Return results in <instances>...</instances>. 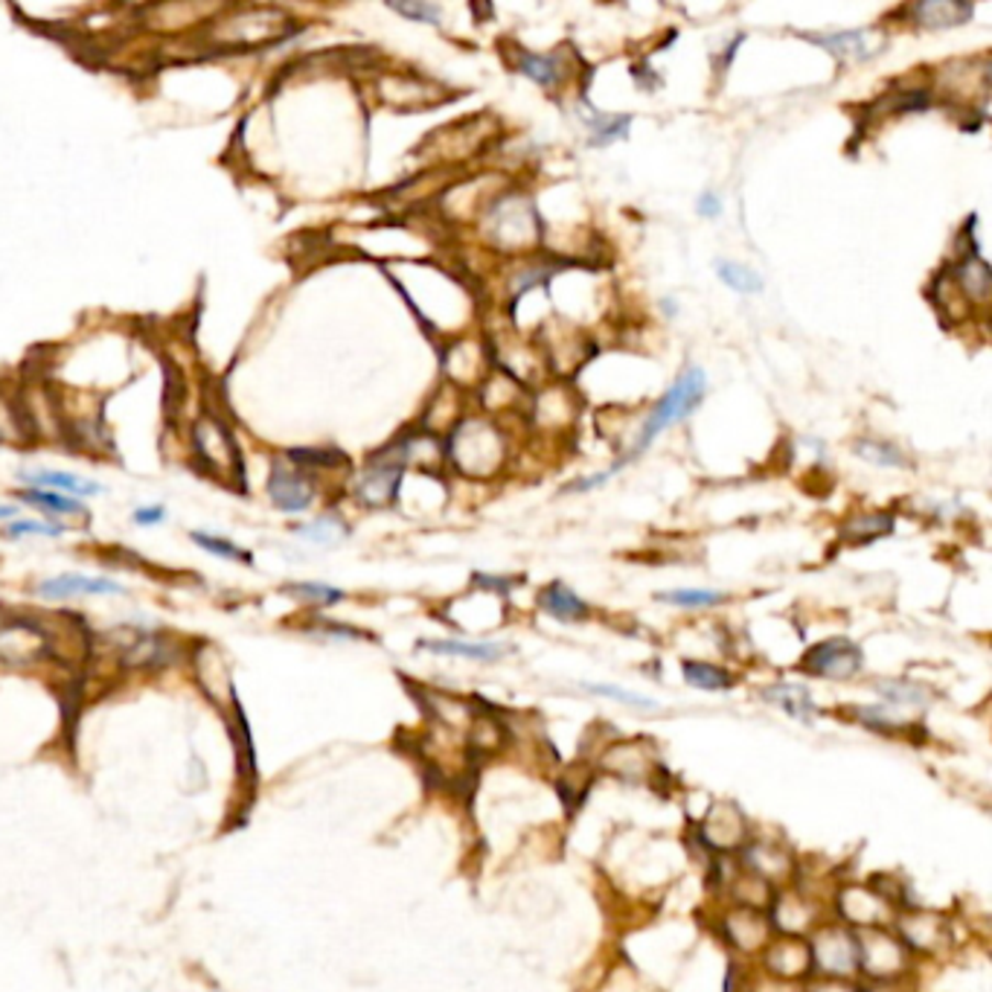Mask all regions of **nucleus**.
Returning a JSON list of instances; mask_svg holds the SVG:
<instances>
[{
    "label": "nucleus",
    "mask_w": 992,
    "mask_h": 992,
    "mask_svg": "<svg viewBox=\"0 0 992 992\" xmlns=\"http://www.w3.org/2000/svg\"><path fill=\"white\" fill-rule=\"evenodd\" d=\"M812 967L830 976H847L859 967V951H856V934L844 928H824L815 940L809 943Z\"/></svg>",
    "instance_id": "obj_8"
},
{
    "label": "nucleus",
    "mask_w": 992,
    "mask_h": 992,
    "mask_svg": "<svg viewBox=\"0 0 992 992\" xmlns=\"http://www.w3.org/2000/svg\"><path fill=\"white\" fill-rule=\"evenodd\" d=\"M18 516V507L12 504H0V518H15Z\"/></svg>",
    "instance_id": "obj_45"
},
{
    "label": "nucleus",
    "mask_w": 992,
    "mask_h": 992,
    "mask_svg": "<svg viewBox=\"0 0 992 992\" xmlns=\"http://www.w3.org/2000/svg\"><path fill=\"white\" fill-rule=\"evenodd\" d=\"M684 678L699 687V690H717L725 692L734 687V676L728 669L717 667V664H704V661H684Z\"/></svg>",
    "instance_id": "obj_26"
},
{
    "label": "nucleus",
    "mask_w": 992,
    "mask_h": 992,
    "mask_svg": "<svg viewBox=\"0 0 992 992\" xmlns=\"http://www.w3.org/2000/svg\"><path fill=\"white\" fill-rule=\"evenodd\" d=\"M766 967L775 972V976L784 978H798L803 976L809 967H812V955H809V943L803 940H777L766 955Z\"/></svg>",
    "instance_id": "obj_17"
},
{
    "label": "nucleus",
    "mask_w": 992,
    "mask_h": 992,
    "mask_svg": "<svg viewBox=\"0 0 992 992\" xmlns=\"http://www.w3.org/2000/svg\"><path fill=\"white\" fill-rule=\"evenodd\" d=\"M911 15H914V24L923 30H946V26L967 24L972 18V7L958 3V0H928V3H917L911 9Z\"/></svg>",
    "instance_id": "obj_15"
},
{
    "label": "nucleus",
    "mask_w": 992,
    "mask_h": 992,
    "mask_svg": "<svg viewBox=\"0 0 992 992\" xmlns=\"http://www.w3.org/2000/svg\"><path fill=\"white\" fill-rule=\"evenodd\" d=\"M449 458L454 469L469 477L495 475L507 458V440L493 419H460L449 440Z\"/></svg>",
    "instance_id": "obj_2"
},
{
    "label": "nucleus",
    "mask_w": 992,
    "mask_h": 992,
    "mask_svg": "<svg viewBox=\"0 0 992 992\" xmlns=\"http://www.w3.org/2000/svg\"><path fill=\"white\" fill-rule=\"evenodd\" d=\"M266 493L271 504L283 512H306L317 498L315 481L301 469H294L292 463H280V460L271 466Z\"/></svg>",
    "instance_id": "obj_5"
},
{
    "label": "nucleus",
    "mask_w": 992,
    "mask_h": 992,
    "mask_svg": "<svg viewBox=\"0 0 992 992\" xmlns=\"http://www.w3.org/2000/svg\"><path fill=\"white\" fill-rule=\"evenodd\" d=\"M728 928H731V940L740 949H759L766 943V920L759 917L757 911L745 909L734 917H728Z\"/></svg>",
    "instance_id": "obj_24"
},
{
    "label": "nucleus",
    "mask_w": 992,
    "mask_h": 992,
    "mask_svg": "<svg viewBox=\"0 0 992 992\" xmlns=\"http://www.w3.org/2000/svg\"><path fill=\"white\" fill-rule=\"evenodd\" d=\"M745 859L759 879H777L786 870L784 850H775V847H751Z\"/></svg>",
    "instance_id": "obj_35"
},
{
    "label": "nucleus",
    "mask_w": 992,
    "mask_h": 992,
    "mask_svg": "<svg viewBox=\"0 0 992 992\" xmlns=\"http://www.w3.org/2000/svg\"><path fill=\"white\" fill-rule=\"evenodd\" d=\"M539 606H542L548 615H553L556 620H565V623L588 618V606H585V602L562 583L548 585V588L542 591V597H539Z\"/></svg>",
    "instance_id": "obj_19"
},
{
    "label": "nucleus",
    "mask_w": 992,
    "mask_h": 992,
    "mask_svg": "<svg viewBox=\"0 0 992 992\" xmlns=\"http://www.w3.org/2000/svg\"><path fill=\"white\" fill-rule=\"evenodd\" d=\"M35 594L44 600H74V597H111L125 594V588L114 579L88 574H59L50 579H42L35 585Z\"/></svg>",
    "instance_id": "obj_10"
},
{
    "label": "nucleus",
    "mask_w": 992,
    "mask_h": 992,
    "mask_svg": "<svg viewBox=\"0 0 992 992\" xmlns=\"http://www.w3.org/2000/svg\"><path fill=\"white\" fill-rule=\"evenodd\" d=\"M704 387H708L704 370H699V368L684 370V373L678 375V382L673 384V387L661 396L658 405L650 410V417L643 419L641 435L634 437L632 449L625 451L623 458H620L611 469H606V472H600V475L585 477V481H576V484H571L567 489H571V493H588V489H597L600 484H606L611 475H618L620 469H623L629 460H634L638 454H643V451L650 449L652 440H655L661 431H667L669 426H676L678 419L687 417L690 410L699 408V402L704 399Z\"/></svg>",
    "instance_id": "obj_1"
},
{
    "label": "nucleus",
    "mask_w": 992,
    "mask_h": 992,
    "mask_svg": "<svg viewBox=\"0 0 992 992\" xmlns=\"http://www.w3.org/2000/svg\"><path fill=\"white\" fill-rule=\"evenodd\" d=\"M192 451H195L199 463H204L216 475L234 469V460L239 463V451H236L234 437H230V431H227L225 422L218 417L195 419V426H192Z\"/></svg>",
    "instance_id": "obj_4"
},
{
    "label": "nucleus",
    "mask_w": 992,
    "mask_h": 992,
    "mask_svg": "<svg viewBox=\"0 0 992 992\" xmlns=\"http://www.w3.org/2000/svg\"><path fill=\"white\" fill-rule=\"evenodd\" d=\"M393 12L410 18V21H422V24H440V7L435 3H419V0H410V3H391Z\"/></svg>",
    "instance_id": "obj_39"
},
{
    "label": "nucleus",
    "mask_w": 992,
    "mask_h": 992,
    "mask_svg": "<svg viewBox=\"0 0 992 992\" xmlns=\"http://www.w3.org/2000/svg\"><path fill=\"white\" fill-rule=\"evenodd\" d=\"M902 940H893L882 932H859L856 934V951H859V967L873 978H897L905 967V951Z\"/></svg>",
    "instance_id": "obj_9"
},
{
    "label": "nucleus",
    "mask_w": 992,
    "mask_h": 992,
    "mask_svg": "<svg viewBox=\"0 0 992 992\" xmlns=\"http://www.w3.org/2000/svg\"><path fill=\"white\" fill-rule=\"evenodd\" d=\"M294 533L301 536L303 542L320 544V548H335V544H341L350 536V527L343 525L338 516H332V512H324V516L312 518L306 525L294 527Z\"/></svg>",
    "instance_id": "obj_20"
},
{
    "label": "nucleus",
    "mask_w": 992,
    "mask_h": 992,
    "mask_svg": "<svg viewBox=\"0 0 992 992\" xmlns=\"http://www.w3.org/2000/svg\"><path fill=\"white\" fill-rule=\"evenodd\" d=\"M285 458L292 463L294 469H341L347 466L350 460L343 454L341 449H332V446H312V449H289L285 451Z\"/></svg>",
    "instance_id": "obj_25"
},
{
    "label": "nucleus",
    "mask_w": 992,
    "mask_h": 992,
    "mask_svg": "<svg viewBox=\"0 0 992 992\" xmlns=\"http://www.w3.org/2000/svg\"><path fill=\"white\" fill-rule=\"evenodd\" d=\"M812 42L821 44L838 59H868L870 44L865 42V30H847V33H830V35H809Z\"/></svg>",
    "instance_id": "obj_23"
},
{
    "label": "nucleus",
    "mask_w": 992,
    "mask_h": 992,
    "mask_svg": "<svg viewBox=\"0 0 992 992\" xmlns=\"http://www.w3.org/2000/svg\"><path fill=\"white\" fill-rule=\"evenodd\" d=\"M422 650H431L437 655H458L469 661H498L507 655V646L500 643H469V641H422Z\"/></svg>",
    "instance_id": "obj_21"
},
{
    "label": "nucleus",
    "mask_w": 992,
    "mask_h": 992,
    "mask_svg": "<svg viewBox=\"0 0 992 992\" xmlns=\"http://www.w3.org/2000/svg\"><path fill=\"white\" fill-rule=\"evenodd\" d=\"M585 690L597 692V696H606V699L623 701V704H632V708H658V701L650 699V696H641V692L623 690V687H615V684H585Z\"/></svg>",
    "instance_id": "obj_37"
},
{
    "label": "nucleus",
    "mask_w": 992,
    "mask_h": 992,
    "mask_svg": "<svg viewBox=\"0 0 992 992\" xmlns=\"http://www.w3.org/2000/svg\"><path fill=\"white\" fill-rule=\"evenodd\" d=\"M117 652L120 661L125 667L137 669H151V667H167L169 661L176 658V646L167 638L160 634L143 632V629H120L117 634Z\"/></svg>",
    "instance_id": "obj_6"
},
{
    "label": "nucleus",
    "mask_w": 992,
    "mask_h": 992,
    "mask_svg": "<svg viewBox=\"0 0 992 992\" xmlns=\"http://www.w3.org/2000/svg\"><path fill=\"white\" fill-rule=\"evenodd\" d=\"M493 222V236H498L500 248H512V239L518 245H527L530 239V222H533V210L521 195H509L500 199V207H493L486 213Z\"/></svg>",
    "instance_id": "obj_11"
},
{
    "label": "nucleus",
    "mask_w": 992,
    "mask_h": 992,
    "mask_svg": "<svg viewBox=\"0 0 992 992\" xmlns=\"http://www.w3.org/2000/svg\"><path fill=\"white\" fill-rule=\"evenodd\" d=\"M809 992H856L847 984H835V981H824V984H812Z\"/></svg>",
    "instance_id": "obj_44"
},
{
    "label": "nucleus",
    "mask_w": 992,
    "mask_h": 992,
    "mask_svg": "<svg viewBox=\"0 0 992 992\" xmlns=\"http://www.w3.org/2000/svg\"><path fill=\"white\" fill-rule=\"evenodd\" d=\"M902 940L911 943L914 949H934L943 940V920L932 914H914L900 920Z\"/></svg>",
    "instance_id": "obj_22"
},
{
    "label": "nucleus",
    "mask_w": 992,
    "mask_h": 992,
    "mask_svg": "<svg viewBox=\"0 0 992 992\" xmlns=\"http://www.w3.org/2000/svg\"><path fill=\"white\" fill-rule=\"evenodd\" d=\"M30 489H50V493L67 495V498H91L102 493V484L91 477L74 475V472H50V469H30V472H18Z\"/></svg>",
    "instance_id": "obj_12"
},
{
    "label": "nucleus",
    "mask_w": 992,
    "mask_h": 992,
    "mask_svg": "<svg viewBox=\"0 0 992 992\" xmlns=\"http://www.w3.org/2000/svg\"><path fill=\"white\" fill-rule=\"evenodd\" d=\"M190 539L199 544L204 553H213L218 559H227V562H243V565H253V556L250 551L239 548L236 542L225 539V536H216V533H201V530H192Z\"/></svg>",
    "instance_id": "obj_30"
},
{
    "label": "nucleus",
    "mask_w": 992,
    "mask_h": 992,
    "mask_svg": "<svg viewBox=\"0 0 992 992\" xmlns=\"http://www.w3.org/2000/svg\"><path fill=\"white\" fill-rule=\"evenodd\" d=\"M132 521L137 527H155L160 521H167V509L164 507H137L134 509Z\"/></svg>",
    "instance_id": "obj_41"
},
{
    "label": "nucleus",
    "mask_w": 992,
    "mask_h": 992,
    "mask_svg": "<svg viewBox=\"0 0 992 992\" xmlns=\"http://www.w3.org/2000/svg\"><path fill=\"white\" fill-rule=\"evenodd\" d=\"M853 451L859 454L861 460H868L873 466H884V469H900V466H909V460L902 454L897 446L891 442H876V440H859L853 446Z\"/></svg>",
    "instance_id": "obj_32"
},
{
    "label": "nucleus",
    "mask_w": 992,
    "mask_h": 992,
    "mask_svg": "<svg viewBox=\"0 0 992 992\" xmlns=\"http://www.w3.org/2000/svg\"><path fill=\"white\" fill-rule=\"evenodd\" d=\"M65 533V527L56 525V521H33V518H18L12 525H7L3 536L9 542H18V539H26V536H42V539H59Z\"/></svg>",
    "instance_id": "obj_36"
},
{
    "label": "nucleus",
    "mask_w": 992,
    "mask_h": 992,
    "mask_svg": "<svg viewBox=\"0 0 992 992\" xmlns=\"http://www.w3.org/2000/svg\"><path fill=\"white\" fill-rule=\"evenodd\" d=\"M838 909H842V914L853 926H882L891 917V905L879 893L865 891V888L844 891L842 900H838Z\"/></svg>",
    "instance_id": "obj_13"
},
{
    "label": "nucleus",
    "mask_w": 992,
    "mask_h": 992,
    "mask_svg": "<svg viewBox=\"0 0 992 992\" xmlns=\"http://www.w3.org/2000/svg\"><path fill=\"white\" fill-rule=\"evenodd\" d=\"M803 669L821 678H853L861 669V650L844 638H833L803 655Z\"/></svg>",
    "instance_id": "obj_7"
},
{
    "label": "nucleus",
    "mask_w": 992,
    "mask_h": 992,
    "mask_svg": "<svg viewBox=\"0 0 992 992\" xmlns=\"http://www.w3.org/2000/svg\"><path fill=\"white\" fill-rule=\"evenodd\" d=\"M594 117L597 120H588V123L594 125V143H600V146L625 137V134H629V125H632V117H625V114L623 117H602V114H594Z\"/></svg>",
    "instance_id": "obj_38"
},
{
    "label": "nucleus",
    "mask_w": 992,
    "mask_h": 992,
    "mask_svg": "<svg viewBox=\"0 0 992 992\" xmlns=\"http://www.w3.org/2000/svg\"><path fill=\"white\" fill-rule=\"evenodd\" d=\"M696 207H699V216H704V218H717L719 213H722V201H719L717 195H713V192H704V195H701L699 204H696Z\"/></svg>",
    "instance_id": "obj_42"
},
{
    "label": "nucleus",
    "mask_w": 992,
    "mask_h": 992,
    "mask_svg": "<svg viewBox=\"0 0 992 992\" xmlns=\"http://www.w3.org/2000/svg\"><path fill=\"white\" fill-rule=\"evenodd\" d=\"M658 600L669 602V606H681V609H708V606H719L725 600V594L704 591V588H678V591L658 594Z\"/></svg>",
    "instance_id": "obj_34"
},
{
    "label": "nucleus",
    "mask_w": 992,
    "mask_h": 992,
    "mask_svg": "<svg viewBox=\"0 0 992 992\" xmlns=\"http://www.w3.org/2000/svg\"><path fill=\"white\" fill-rule=\"evenodd\" d=\"M717 274H719V280L728 285V289H734V292H740V294L763 292V280H759V274L757 271H751L748 266H743V262L719 259Z\"/></svg>",
    "instance_id": "obj_29"
},
{
    "label": "nucleus",
    "mask_w": 992,
    "mask_h": 992,
    "mask_svg": "<svg viewBox=\"0 0 992 992\" xmlns=\"http://www.w3.org/2000/svg\"><path fill=\"white\" fill-rule=\"evenodd\" d=\"M763 696H766L768 701H777V704H780V708H784L786 713L794 719H803V722H809V719L815 717V704H812V699H809V692L803 690V687H794V684H777V687L766 690Z\"/></svg>",
    "instance_id": "obj_27"
},
{
    "label": "nucleus",
    "mask_w": 992,
    "mask_h": 992,
    "mask_svg": "<svg viewBox=\"0 0 992 992\" xmlns=\"http://www.w3.org/2000/svg\"><path fill=\"white\" fill-rule=\"evenodd\" d=\"M236 722L230 725V734H234V748H236V768H239V777H243V786L248 789V803L253 801V792H257V751H253V736H250V725L245 719L239 701L234 699Z\"/></svg>",
    "instance_id": "obj_14"
},
{
    "label": "nucleus",
    "mask_w": 992,
    "mask_h": 992,
    "mask_svg": "<svg viewBox=\"0 0 992 992\" xmlns=\"http://www.w3.org/2000/svg\"><path fill=\"white\" fill-rule=\"evenodd\" d=\"M289 597H297L303 602H312V606H335V602H341L347 594L341 588H332V585L326 583H294V585H285L283 588Z\"/></svg>",
    "instance_id": "obj_33"
},
{
    "label": "nucleus",
    "mask_w": 992,
    "mask_h": 992,
    "mask_svg": "<svg viewBox=\"0 0 992 992\" xmlns=\"http://www.w3.org/2000/svg\"><path fill=\"white\" fill-rule=\"evenodd\" d=\"M512 67L527 79H533L536 84H542V88H559L567 76L559 56H539V53H527L521 47L512 50Z\"/></svg>",
    "instance_id": "obj_16"
},
{
    "label": "nucleus",
    "mask_w": 992,
    "mask_h": 992,
    "mask_svg": "<svg viewBox=\"0 0 992 992\" xmlns=\"http://www.w3.org/2000/svg\"><path fill=\"white\" fill-rule=\"evenodd\" d=\"M775 917H777V926L784 928L786 934H801L803 928L812 923V920H809L812 917V911H809V905L801 900V897L789 893V897H780V902H777Z\"/></svg>",
    "instance_id": "obj_31"
},
{
    "label": "nucleus",
    "mask_w": 992,
    "mask_h": 992,
    "mask_svg": "<svg viewBox=\"0 0 992 992\" xmlns=\"http://www.w3.org/2000/svg\"><path fill=\"white\" fill-rule=\"evenodd\" d=\"M475 583L481 585V588H495V591H500V594H507L509 588L516 585V583H509V579H500V576H486V574H475Z\"/></svg>",
    "instance_id": "obj_43"
},
{
    "label": "nucleus",
    "mask_w": 992,
    "mask_h": 992,
    "mask_svg": "<svg viewBox=\"0 0 992 992\" xmlns=\"http://www.w3.org/2000/svg\"><path fill=\"white\" fill-rule=\"evenodd\" d=\"M21 500L24 504H33V507H42L53 516H84L88 509L82 507V500L67 498V495L50 493V489H21Z\"/></svg>",
    "instance_id": "obj_28"
},
{
    "label": "nucleus",
    "mask_w": 992,
    "mask_h": 992,
    "mask_svg": "<svg viewBox=\"0 0 992 992\" xmlns=\"http://www.w3.org/2000/svg\"><path fill=\"white\" fill-rule=\"evenodd\" d=\"M876 690L888 696L891 701H902V704H923L926 701V692L920 690V687H909V684H891V681H879L876 684Z\"/></svg>",
    "instance_id": "obj_40"
},
{
    "label": "nucleus",
    "mask_w": 992,
    "mask_h": 992,
    "mask_svg": "<svg viewBox=\"0 0 992 992\" xmlns=\"http://www.w3.org/2000/svg\"><path fill=\"white\" fill-rule=\"evenodd\" d=\"M893 533V516L891 512H859L844 521L842 536L844 542L853 544H868L873 539H882V536Z\"/></svg>",
    "instance_id": "obj_18"
},
{
    "label": "nucleus",
    "mask_w": 992,
    "mask_h": 992,
    "mask_svg": "<svg viewBox=\"0 0 992 992\" xmlns=\"http://www.w3.org/2000/svg\"><path fill=\"white\" fill-rule=\"evenodd\" d=\"M402 475H405V463L393 451V446H384L382 451H375L364 472H361L359 484H356V498L370 509L391 507L399 495Z\"/></svg>",
    "instance_id": "obj_3"
}]
</instances>
